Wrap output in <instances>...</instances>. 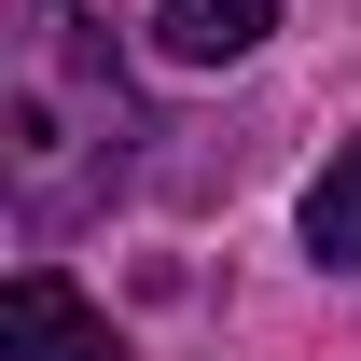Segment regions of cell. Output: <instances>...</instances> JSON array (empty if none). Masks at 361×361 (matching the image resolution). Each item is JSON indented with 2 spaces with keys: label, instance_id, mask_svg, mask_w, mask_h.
<instances>
[{
  "label": "cell",
  "instance_id": "obj_4",
  "mask_svg": "<svg viewBox=\"0 0 361 361\" xmlns=\"http://www.w3.org/2000/svg\"><path fill=\"white\" fill-rule=\"evenodd\" d=\"M306 250H319L334 278H361V139H348V153L306 180Z\"/></svg>",
  "mask_w": 361,
  "mask_h": 361
},
{
  "label": "cell",
  "instance_id": "obj_2",
  "mask_svg": "<svg viewBox=\"0 0 361 361\" xmlns=\"http://www.w3.org/2000/svg\"><path fill=\"white\" fill-rule=\"evenodd\" d=\"M0 361H126V334H111L56 264H28L14 292H0Z\"/></svg>",
  "mask_w": 361,
  "mask_h": 361
},
{
  "label": "cell",
  "instance_id": "obj_1",
  "mask_svg": "<svg viewBox=\"0 0 361 361\" xmlns=\"http://www.w3.org/2000/svg\"><path fill=\"white\" fill-rule=\"evenodd\" d=\"M0 153H14V209H28V236H70L126 180V153L153 126H139L126 70H111V28H97L84 0H28V28H14V97H0Z\"/></svg>",
  "mask_w": 361,
  "mask_h": 361
},
{
  "label": "cell",
  "instance_id": "obj_3",
  "mask_svg": "<svg viewBox=\"0 0 361 361\" xmlns=\"http://www.w3.org/2000/svg\"><path fill=\"white\" fill-rule=\"evenodd\" d=\"M264 28H278V0H167V14H153V42H167L180 70H236Z\"/></svg>",
  "mask_w": 361,
  "mask_h": 361
}]
</instances>
